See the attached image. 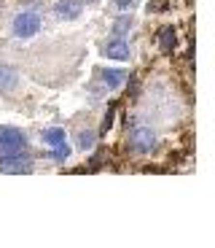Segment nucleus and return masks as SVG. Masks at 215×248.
I'll list each match as a JSON object with an SVG mask.
<instances>
[{
  "instance_id": "15",
  "label": "nucleus",
  "mask_w": 215,
  "mask_h": 248,
  "mask_svg": "<svg viewBox=\"0 0 215 248\" xmlns=\"http://www.w3.org/2000/svg\"><path fill=\"white\" fill-rule=\"evenodd\" d=\"M111 124H113V108L108 111V116H105V122H102V132H108V130H111Z\"/></svg>"
},
{
  "instance_id": "5",
  "label": "nucleus",
  "mask_w": 215,
  "mask_h": 248,
  "mask_svg": "<svg viewBox=\"0 0 215 248\" xmlns=\"http://www.w3.org/2000/svg\"><path fill=\"white\" fill-rule=\"evenodd\" d=\"M81 11H84V0H57V6H54L57 19H62V22L78 19Z\"/></svg>"
},
{
  "instance_id": "1",
  "label": "nucleus",
  "mask_w": 215,
  "mask_h": 248,
  "mask_svg": "<svg viewBox=\"0 0 215 248\" xmlns=\"http://www.w3.org/2000/svg\"><path fill=\"white\" fill-rule=\"evenodd\" d=\"M14 35L22 38V41H27V38L38 35V30H41V16H38L35 11H22L14 16Z\"/></svg>"
},
{
  "instance_id": "13",
  "label": "nucleus",
  "mask_w": 215,
  "mask_h": 248,
  "mask_svg": "<svg viewBox=\"0 0 215 248\" xmlns=\"http://www.w3.org/2000/svg\"><path fill=\"white\" fill-rule=\"evenodd\" d=\"M68 156H70V146H68V143H62V146H57V149L51 151V159H54V162H65Z\"/></svg>"
},
{
  "instance_id": "10",
  "label": "nucleus",
  "mask_w": 215,
  "mask_h": 248,
  "mask_svg": "<svg viewBox=\"0 0 215 248\" xmlns=\"http://www.w3.org/2000/svg\"><path fill=\"white\" fill-rule=\"evenodd\" d=\"M129 27H132V16L127 14V16H121L116 22V27H113V38H124L129 32Z\"/></svg>"
},
{
  "instance_id": "9",
  "label": "nucleus",
  "mask_w": 215,
  "mask_h": 248,
  "mask_svg": "<svg viewBox=\"0 0 215 248\" xmlns=\"http://www.w3.org/2000/svg\"><path fill=\"white\" fill-rule=\"evenodd\" d=\"M43 143H46V146H51V149L62 146V143H65V130H59V127L46 130V132H43Z\"/></svg>"
},
{
  "instance_id": "3",
  "label": "nucleus",
  "mask_w": 215,
  "mask_h": 248,
  "mask_svg": "<svg viewBox=\"0 0 215 248\" xmlns=\"http://www.w3.org/2000/svg\"><path fill=\"white\" fill-rule=\"evenodd\" d=\"M129 146L137 151V154H148L151 149H156V132L151 127H135L132 135H129Z\"/></svg>"
},
{
  "instance_id": "4",
  "label": "nucleus",
  "mask_w": 215,
  "mask_h": 248,
  "mask_svg": "<svg viewBox=\"0 0 215 248\" xmlns=\"http://www.w3.org/2000/svg\"><path fill=\"white\" fill-rule=\"evenodd\" d=\"M30 159L22 154H3V159H0V173H30Z\"/></svg>"
},
{
  "instance_id": "11",
  "label": "nucleus",
  "mask_w": 215,
  "mask_h": 248,
  "mask_svg": "<svg viewBox=\"0 0 215 248\" xmlns=\"http://www.w3.org/2000/svg\"><path fill=\"white\" fill-rule=\"evenodd\" d=\"M172 49H175V32H172V27H164V32H161V51L170 54Z\"/></svg>"
},
{
  "instance_id": "14",
  "label": "nucleus",
  "mask_w": 215,
  "mask_h": 248,
  "mask_svg": "<svg viewBox=\"0 0 215 248\" xmlns=\"http://www.w3.org/2000/svg\"><path fill=\"white\" fill-rule=\"evenodd\" d=\"M94 146V132H81L78 135V149H92Z\"/></svg>"
},
{
  "instance_id": "8",
  "label": "nucleus",
  "mask_w": 215,
  "mask_h": 248,
  "mask_svg": "<svg viewBox=\"0 0 215 248\" xmlns=\"http://www.w3.org/2000/svg\"><path fill=\"white\" fill-rule=\"evenodd\" d=\"M19 84V73L11 65H0V92H11Z\"/></svg>"
},
{
  "instance_id": "6",
  "label": "nucleus",
  "mask_w": 215,
  "mask_h": 248,
  "mask_svg": "<svg viewBox=\"0 0 215 248\" xmlns=\"http://www.w3.org/2000/svg\"><path fill=\"white\" fill-rule=\"evenodd\" d=\"M102 57L127 62V60H129V44L124 41V38H111V41L102 46Z\"/></svg>"
},
{
  "instance_id": "2",
  "label": "nucleus",
  "mask_w": 215,
  "mask_h": 248,
  "mask_svg": "<svg viewBox=\"0 0 215 248\" xmlns=\"http://www.w3.org/2000/svg\"><path fill=\"white\" fill-rule=\"evenodd\" d=\"M27 146V138L16 127H0V154H19Z\"/></svg>"
},
{
  "instance_id": "12",
  "label": "nucleus",
  "mask_w": 215,
  "mask_h": 248,
  "mask_svg": "<svg viewBox=\"0 0 215 248\" xmlns=\"http://www.w3.org/2000/svg\"><path fill=\"white\" fill-rule=\"evenodd\" d=\"M111 8L118 14H129L135 8V0H111Z\"/></svg>"
},
{
  "instance_id": "16",
  "label": "nucleus",
  "mask_w": 215,
  "mask_h": 248,
  "mask_svg": "<svg viewBox=\"0 0 215 248\" xmlns=\"http://www.w3.org/2000/svg\"><path fill=\"white\" fill-rule=\"evenodd\" d=\"M86 3H97V0H86Z\"/></svg>"
},
{
  "instance_id": "7",
  "label": "nucleus",
  "mask_w": 215,
  "mask_h": 248,
  "mask_svg": "<svg viewBox=\"0 0 215 248\" xmlns=\"http://www.w3.org/2000/svg\"><path fill=\"white\" fill-rule=\"evenodd\" d=\"M100 78H102V87L105 89H118L124 87V81H127V70L121 68H108L100 73Z\"/></svg>"
}]
</instances>
